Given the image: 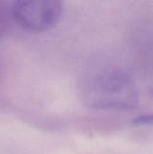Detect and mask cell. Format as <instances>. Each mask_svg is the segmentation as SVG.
<instances>
[{"mask_svg": "<svg viewBox=\"0 0 153 154\" xmlns=\"http://www.w3.org/2000/svg\"><path fill=\"white\" fill-rule=\"evenodd\" d=\"M63 3L56 0H20L12 5L13 20L23 30L42 32L53 28L63 14Z\"/></svg>", "mask_w": 153, "mask_h": 154, "instance_id": "6da1fadb", "label": "cell"}, {"mask_svg": "<svg viewBox=\"0 0 153 154\" xmlns=\"http://www.w3.org/2000/svg\"><path fill=\"white\" fill-rule=\"evenodd\" d=\"M124 84L116 75L96 76L82 87L83 101L96 108H112L121 106Z\"/></svg>", "mask_w": 153, "mask_h": 154, "instance_id": "7a4b0ae2", "label": "cell"}, {"mask_svg": "<svg viewBox=\"0 0 153 154\" xmlns=\"http://www.w3.org/2000/svg\"><path fill=\"white\" fill-rule=\"evenodd\" d=\"M12 16V5L5 1L0 0V39L3 38L11 24Z\"/></svg>", "mask_w": 153, "mask_h": 154, "instance_id": "3957f363", "label": "cell"}, {"mask_svg": "<svg viewBox=\"0 0 153 154\" xmlns=\"http://www.w3.org/2000/svg\"><path fill=\"white\" fill-rule=\"evenodd\" d=\"M132 124L135 126H153V115H143L133 120Z\"/></svg>", "mask_w": 153, "mask_h": 154, "instance_id": "277c9868", "label": "cell"}]
</instances>
